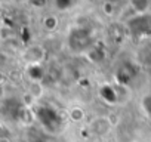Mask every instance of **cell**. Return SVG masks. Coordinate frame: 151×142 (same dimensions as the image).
<instances>
[{"label":"cell","mask_w":151,"mask_h":142,"mask_svg":"<svg viewBox=\"0 0 151 142\" xmlns=\"http://www.w3.org/2000/svg\"><path fill=\"white\" fill-rule=\"evenodd\" d=\"M136 76V70L132 64H123L122 67H119L117 73H116V83L120 87H126L129 86V83L133 80V77Z\"/></svg>","instance_id":"cell-4"},{"label":"cell","mask_w":151,"mask_h":142,"mask_svg":"<svg viewBox=\"0 0 151 142\" xmlns=\"http://www.w3.org/2000/svg\"><path fill=\"white\" fill-rule=\"evenodd\" d=\"M43 25H45V28H46L47 31L56 30V27H58V19H56V16H53V15L46 16L45 21H43Z\"/></svg>","instance_id":"cell-10"},{"label":"cell","mask_w":151,"mask_h":142,"mask_svg":"<svg viewBox=\"0 0 151 142\" xmlns=\"http://www.w3.org/2000/svg\"><path fill=\"white\" fill-rule=\"evenodd\" d=\"M0 142H11V141H9L6 136H2V138H0Z\"/></svg>","instance_id":"cell-14"},{"label":"cell","mask_w":151,"mask_h":142,"mask_svg":"<svg viewBox=\"0 0 151 142\" xmlns=\"http://www.w3.org/2000/svg\"><path fill=\"white\" fill-rule=\"evenodd\" d=\"M83 118H85V111H83L82 108L74 107V108L70 110V120H71V121L80 123V121H83Z\"/></svg>","instance_id":"cell-9"},{"label":"cell","mask_w":151,"mask_h":142,"mask_svg":"<svg viewBox=\"0 0 151 142\" xmlns=\"http://www.w3.org/2000/svg\"><path fill=\"white\" fill-rule=\"evenodd\" d=\"M33 111H34L36 120L43 127H46L49 132H56L61 127V118H59V114L56 113V110H53L47 105H37Z\"/></svg>","instance_id":"cell-2"},{"label":"cell","mask_w":151,"mask_h":142,"mask_svg":"<svg viewBox=\"0 0 151 142\" xmlns=\"http://www.w3.org/2000/svg\"><path fill=\"white\" fill-rule=\"evenodd\" d=\"M30 3H31L34 8H43V6H46L47 0H30Z\"/></svg>","instance_id":"cell-13"},{"label":"cell","mask_w":151,"mask_h":142,"mask_svg":"<svg viewBox=\"0 0 151 142\" xmlns=\"http://www.w3.org/2000/svg\"><path fill=\"white\" fill-rule=\"evenodd\" d=\"M52 2H53V5H55L56 9H59V11H68L73 6L74 0H52Z\"/></svg>","instance_id":"cell-12"},{"label":"cell","mask_w":151,"mask_h":142,"mask_svg":"<svg viewBox=\"0 0 151 142\" xmlns=\"http://www.w3.org/2000/svg\"><path fill=\"white\" fill-rule=\"evenodd\" d=\"M22 58L27 62V65H42V62L46 58V50L42 46L34 44V46H30L25 49Z\"/></svg>","instance_id":"cell-3"},{"label":"cell","mask_w":151,"mask_h":142,"mask_svg":"<svg viewBox=\"0 0 151 142\" xmlns=\"http://www.w3.org/2000/svg\"><path fill=\"white\" fill-rule=\"evenodd\" d=\"M34 142H43V141H34Z\"/></svg>","instance_id":"cell-15"},{"label":"cell","mask_w":151,"mask_h":142,"mask_svg":"<svg viewBox=\"0 0 151 142\" xmlns=\"http://www.w3.org/2000/svg\"><path fill=\"white\" fill-rule=\"evenodd\" d=\"M130 8L138 15H145L150 9V0H130Z\"/></svg>","instance_id":"cell-8"},{"label":"cell","mask_w":151,"mask_h":142,"mask_svg":"<svg viewBox=\"0 0 151 142\" xmlns=\"http://www.w3.org/2000/svg\"><path fill=\"white\" fill-rule=\"evenodd\" d=\"M68 44H70V49H73L74 52H86V50L89 52L93 47V37L89 30L79 27L70 33Z\"/></svg>","instance_id":"cell-1"},{"label":"cell","mask_w":151,"mask_h":142,"mask_svg":"<svg viewBox=\"0 0 151 142\" xmlns=\"http://www.w3.org/2000/svg\"><path fill=\"white\" fill-rule=\"evenodd\" d=\"M99 96H101L105 102H108V104H116V102L119 101V95H117L116 87H113V86H110V85H105V86L101 87Z\"/></svg>","instance_id":"cell-6"},{"label":"cell","mask_w":151,"mask_h":142,"mask_svg":"<svg viewBox=\"0 0 151 142\" xmlns=\"http://www.w3.org/2000/svg\"><path fill=\"white\" fill-rule=\"evenodd\" d=\"M141 108H142V111L151 118V93H148V95H145V96L142 98V101H141Z\"/></svg>","instance_id":"cell-11"},{"label":"cell","mask_w":151,"mask_h":142,"mask_svg":"<svg viewBox=\"0 0 151 142\" xmlns=\"http://www.w3.org/2000/svg\"><path fill=\"white\" fill-rule=\"evenodd\" d=\"M111 120L108 117H95L91 123H89V132L92 135H96V136H105L110 130H111Z\"/></svg>","instance_id":"cell-5"},{"label":"cell","mask_w":151,"mask_h":142,"mask_svg":"<svg viewBox=\"0 0 151 142\" xmlns=\"http://www.w3.org/2000/svg\"><path fill=\"white\" fill-rule=\"evenodd\" d=\"M27 74L30 76V79L34 82V83H39L43 76H45V70L42 65H28L27 68Z\"/></svg>","instance_id":"cell-7"}]
</instances>
